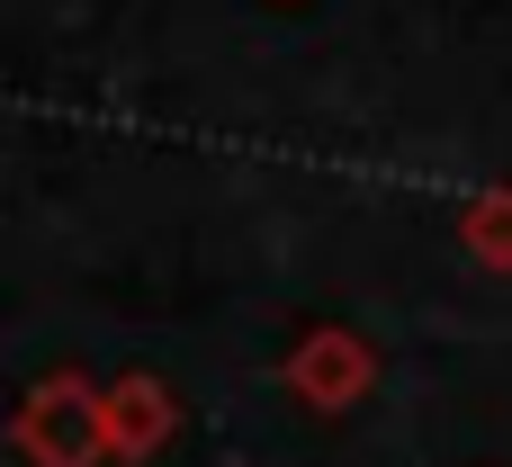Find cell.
<instances>
[{
	"mask_svg": "<svg viewBox=\"0 0 512 467\" xmlns=\"http://www.w3.org/2000/svg\"><path fill=\"white\" fill-rule=\"evenodd\" d=\"M279 387H288L306 414H351V405L378 387V351H369V333H351V324H315V333L288 342Z\"/></svg>",
	"mask_w": 512,
	"mask_h": 467,
	"instance_id": "7a4b0ae2",
	"label": "cell"
},
{
	"mask_svg": "<svg viewBox=\"0 0 512 467\" xmlns=\"http://www.w3.org/2000/svg\"><path fill=\"white\" fill-rule=\"evenodd\" d=\"M9 441H18L27 467H99V459H117V441H108V387H90V378H72V369L36 378L27 405L9 414Z\"/></svg>",
	"mask_w": 512,
	"mask_h": 467,
	"instance_id": "6da1fadb",
	"label": "cell"
},
{
	"mask_svg": "<svg viewBox=\"0 0 512 467\" xmlns=\"http://www.w3.org/2000/svg\"><path fill=\"white\" fill-rule=\"evenodd\" d=\"M459 252L477 270H512V189H477L459 207Z\"/></svg>",
	"mask_w": 512,
	"mask_h": 467,
	"instance_id": "277c9868",
	"label": "cell"
},
{
	"mask_svg": "<svg viewBox=\"0 0 512 467\" xmlns=\"http://www.w3.org/2000/svg\"><path fill=\"white\" fill-rule=\"evenodd\" d=\"M171 432H180V396H171L162 378H144V369L108 378V441H117L126 467H144L153 450H171Z\"/></svg>",
	"mask_w": 512,
	"mask_h": 467,
	"instance_id": "3957f363",
	"label": "cell"
}]
</instances>
